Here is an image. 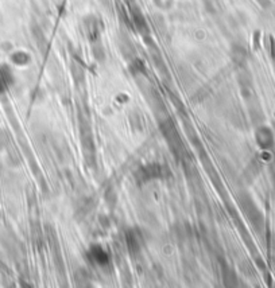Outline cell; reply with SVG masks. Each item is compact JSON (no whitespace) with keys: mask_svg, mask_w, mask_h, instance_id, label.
Segmentation results:
<instances>
[{"mask_svg":"<svg viewBox=\"0 0 275 288\" xmlns=\"http://www.w3.org/2000/svg\"><path fill=\"white\" fill-rule=\"evenodd\" d=\"M167 171L164 166L161 164H147L145 167H142L136 173V179L140 182H145V181H150V179H155V178H162L166 175Z\"/></svg>","mask_w":275,"mask_h":288,"instance_id":"6da1fadb","label":"cell"},{"mask_svg":"<svg viewBox=\"0 0 275 288\" xmlns=\"http://www.w3.org/2000/svg\"><path fill=\"white\" fill-rule=\"evenodd\" d=\"M92 259L96 261L97 264H107L108 263V255L106 253V250L103 249L102 246H93L91 249Z\"/></svg>","mask_w":275,"mask_h":288,"instance_id":"7a4b0ae2","label":"cell"},{"mask_svg":"<svg viewBox=\"0 0 275 288\" xmlns=\"http://www.w3.org/2000/svg\"><path fill=\"white\" fill-rule=\"evenodd\" d=\"M85 27H87L88 37L92 39H96L97 35H99V33H100V29H99V26H97V20L95 19V18H92V19L87 20Z\"/></svg>","mask_w":275,"mask_h":288,"instance_id":"3957f363","label":"cell"},{"mask_svg":"<svg viewBox=\"0 0 275 288\" xmlns=\"http://www.w3.org/2000/svg\"><path fill=\"white\" fill-rule=\"evenodd\" d=\"M139 241L140 237L138 233H135V232H130L128 233V236H127V245H128L131 252L139 249Z\"/></svg>","mask_w":275,"mask_h":288,"instance_id":"277c9868","label":"cell"}]
</instances>
